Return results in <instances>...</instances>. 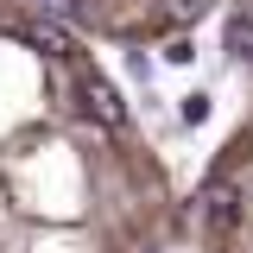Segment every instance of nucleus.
Returning <instances> with one entry per match:
<instances>
[{
    "label": "nucleus",
    "instance_id": "obj_1",
    "mask_svg": "<svg viewBox=\"0 0 253 253\" xmlns=\"http://www.w3.org/2000/svg\"><path fill=\"white\" fill-rule=\"evenodd\" d=\"M0 253H190L133 108L44 6L0 13Z\"/></svg>",
    "mask_w": 253,
    "mask_h": 253
},
{
    "label": "nucleus",
    "instance_id": "obj_2",
    "mask_svg": "<svg viewBox=\"0 0 253 253\" xmlns=\"http://www.w3.org/2000/svg\"><path fill=\"white\" fill-rule=\"evenodd\" d=\"M190 253H253V121L221 146L196 190Z\"/></svg>",
    "mask_w": 253,
    "mask_h": 253
},
{
    "label": "nucleus",
    "instance_id": "obj_3",
    "mask_svg": "<svg viewBox=\"0 0 253 253\" xmlns=\"http://www.w3.org/2000/svg\"><path fill=\"white\" fill-rule=\"evenodd\" d=\"M51 19L63 26H95V19H121L126 6L139 13V26H158V32H184L196 19L215 13V0H38Z\"/></svg>",
    "mask_w": 253,
    "mask_h": 253
}]
</instances>
